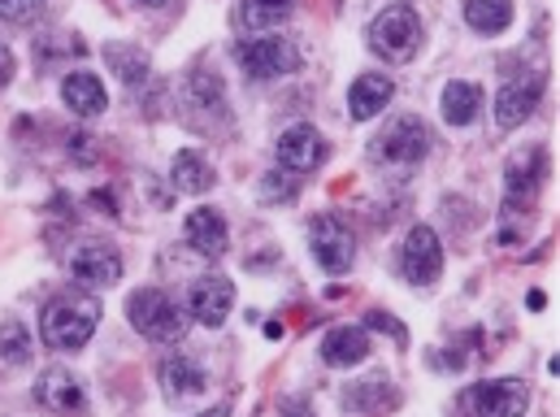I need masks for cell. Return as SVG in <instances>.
Returning <instances> with one entry per match:
<instances>
[{"label": "cell", "mask_w": 560, "mask_h": 417, "mask_svg": "<svg viewBox=\"0 0 560 417\" xmlns=\"http://www.w3.org/2000/svg\"><path fill=\"white\" fill-rule=\"evenodd\" d=\"M291 9H295V0H244L240 4V22H244V31L261 35V31L282 26L291 18Z\"/></svg>", "instance_id": "obj_23"}, {"label": "cell", "mask_w": 560, "mask_h": 417, "mask_svg": "<svg viewBox=\"0 0 560 417\" xmlns=\"http://www.w3.org/2000/svg\"><path fill=\"white\" fill-rule=\"evenodd\" d=\"M261 196H266V200H275V196H279V200H291V196H295V178H282L279 170H275V174H266Z\"/></svg>", "instance_id": "obj_29"}, {"label": "cell", "mask_w": 560, "mask_h": 417, "mask_svg": "<svg viewBox=\"0 0 560 417\" xmlns=\"http://www.w3.org/2000/svg\"><path fill=\"white\" fill-rule=\"evenodd\" d=\"M183 235H187V244H191L200 257H222L226 244H231V235H226V218H222L218 209H191Z\"/></svg>", "instance_id": "obj_20"}, {"label": "cell", "mask_w": 560, "mask_h": 417, "mask_svg": "<svg viewBox=\"0 0 560 417\" xmlns=\"http://www.w3.org/2000/svg\"><path fill=\"white\" fill-rule=\"evenodd\" d=\"M308 248H313V262H317L326 275H348L352 262H357V240H352V231H348L335 213L313 218V227H308Z\"/></svg>", "instance_id": "obj_7"}, {"label": "cell", "mask_w": 560, "mask_h": 417, "mask_svg": "<svg viewBox=\"0 0 560 417\" xmlns=\"http://www.w3.org/2000/svg\"><path fill=\"white\" fill-rule=\"evenodd\" d=\"M61 101L74 118H101L109 109V96H105V83L92 74V70H74L61 79Z\"/></svg>", "instance_id": "obj_17"}, {"label": "cell", "mask_w": 560, "mask_h": 417, "mask_svg": "<svg viewBox=\"0 0 560 417\" xmlns=\"http://www.w3.org/2000/svg\"><path fill=\"white\" fill-rule=\"evenodd\" d=\"M31 352H35L31 331H26L18 317H4V322H0V366H4V370H18V366L31 361Z\"/></svg>", "instance_id": "obj_25"}, {"label": "cell", "mask_w": 560, "mask_h": 417, "mask_svg": "<svg viewBox=\"0 0 560 417\" xmlns=\"http://www.w3.org/2000/svg\"><path fill=\"white\" fill-rule=\"evenodd\" d=\"M544 88H548V74H544V70H530V74H522V79H509V83L495 92V123H500V131L522 127V123L535 114V105L544 101Z\"/></svg>", "instance_id": "obj_9"}, {"label": "cell", "mask_w": 560, "mask_h": 417, "mask_svg": "<svg viewBox=\"0 0 560 417\" xmlns=\"http://www.w3.org/2000/svg\"><path fill=\"white\" fill-rule=\"evenodd\" d=\"M370 357V331L365 326H335L322 339V361L330 370H352Z\"/></svg>", "instance_id": "obj_18"}, {"label": "cell", "mask_w": 560, "mask_h": 417, "mask_svg": "<svg viewBox=\"0 0 560 417\" xmlns=\"http://www.w3.org/2000/svg\"><path fill=\"white\" fill-rule=\"evenodd\" d=\"M35 405L48 414H79L83 409V383L70 370H44V379L35 383Z\"/></svg>", "instance_id": "obj_16"}, {"label": "cell", "mask_w": 560, "mask_h": 417, "mask_svg": "<svg viewBox=\"0 0 560 417\" xmlns=\"http://www.w3.org/2000/svg\"><path fill=\"white\" fill-rule=\"evenodd\" d=\"M231 57L248 70V79H282L300 70V48L287 35H253L231 48Z\"/></svg>", "instance_id": "obj_6"}, {"label": "cell", "mask_w": 560, "mask_h": 417, "mask_svg": "<svg viewBox=\"0 0 560 417\" xmlns=\"http://www.w3.org/2000/svg\"><path fill=\"white\" fill-rule=\"evenodd\" d=\"M392 96H396V83H392L387 74H361V79L352 83V92H348V114H352V123L378 118V114L392 105Z\"/></svg>", "instance_id": "obj_19"}, {"label": "cell", "mask_w": 560, "mask_h": 417, "mask_svg": "<svg viewBox=\"0 0 560 417\" xmlns=\"http://www.w3.org/2000/svg\"><path fill=\"white\" fill-rule=\"evenodd\" d=\"M70 275L88 287H114L122 278V257L109 244H79L70 253Z\"/></svg>", "instance_id": "obj_14"}, {"label": "cell", "mask_w": 560, "mask_h": 417, "mask_svg": "<svg viewBox=\"0 0 560 417\" xmlns=\"http://www.w3.org/2000/svg\"><path fill=\"white\" fill-rule=\"evenodd\" d=\"M9 79H13V53L0 44V88H9Z\"/></svg>", "instance_id": "obj_31"}, {"label": "cell", "mask_w": 560, "mask_h": 417, "mask_svg": "<svg viewBox=\"0 0 560 417\" xmlns=\"http://www.w3.org/2000/svg\"><path fill=\"white\" fill-rule=\"evenodd\" d=\"M465 22L482 35H500L513 22V0H465Z\"/></svg>", "instance_id": "obj_24"}, {"label": "cell", "mask_w": 560, "mask_h": 417, "mask_svg": "<svg viewBox=\"0 0 560 417\" xmlns=\"http://www.w3.org/2000/svg\"><path fill=\"white\" fill-rule=\"evenodd\" d=\"M205 387H209V374H205V366H200L196 357L170 352V357L161 361V392H165V401L183 405V401L205 396Z\"/></svg>", "instance_id": "obj_12"}, {"label": "cell", "mask_w": 560, "mask_h": 417, "mask_svg": "<svg viewBox=\"0 0 560 417\" xmlns=\"http://www.w3.org/2000/svg\"><path fill=\"white\" fill-rule=\"evenodd\" d=\"M365 39H370V53H374V57H383V61H392V66L413 61V57H418V48H421L418 9H413V4H387V9L370 22Z\"/></svg>", "instance_id": "obj_2"}, {"label": "cell", "mask_w": 560, "mask_h": 417, "mask_svg": "<svg viewBox=\"0 0 560 417\" xmlns=\"http://www.w3.org/2000/svg\"><path fill=\"white\" fill-rule=\"evenodd\" d=\"M548 148L544 143H530V148H522V152H513L509 157V165H504V213H530L535 209V200H539V192L548 187Z\"/></svg>", "instance_id": "obj_4"}, {"label": "cell", "mask_w": 560, "mask_h": 417, "mask_svg": "<svg viewBox=\"0 0 560 417\" xmlns=\"http://www.w3.org/2000/svg\"><path fill=\"white\" fill-rule=\"evenodd\" d=\"M482 109V88L478 83H447L443 88V123L447 127H469Z\"/></svg>", "instance_id": "obj_22"}, {"label": "cell", "mask_w": 560, "mask_h": 417, "mask_svg": "<svg viewBox=\"0 0 560 417\" xmlns=\"http://www.w3.org/2000/svg\"><path fill=\"white\" fill-rule=\"evenodd\" d=\"M396 405H400V392H396V383L387 374H370V379L343 387V409H352L361 417H383L392 414Z\"/></svg>", "instance_id": "obj_15"}, {"label": "cell", "mask_w": 560, "mask_h": 417, "mask_svg": "<svg viewBox=\"0 0 560 417\" xmlns=\"http://www.w3.org/2000/svg\"><path fill=\"white\" fill-rule=\"evenodd\" d=\"M200 417H231V405H226V401H222V405H213V409H209V414H200Z\"/></svg>", "instance_id": "obj_33"}, {"label": "cell", "mask_w": 560, "mask_h": 417, "mask_svg": "<svg viewBox=\"0 0 560 417\" xmlns=\"http://www.w3.org/2000/svg\"><path fill=\"white\" fill-rule=\"evenodd\" d=\"M39 9H44V0H0V18H9V22H26Z\"/></svg>", "instance_id": "obj_28"}, {"label": "cell", "mask_w": 560, "mask_h": 417, "mask_svg": "<svg viewBox=\"0 0 560 417\" xmlns=\"http://www.w3.org/2000/svg\"><path fill=\"white\" fill-rule=\"evenodd\" d=\"M526 304H530V309H544V304H548V296H544V291H530V296H526Z\"/></svg>", "instance_id": "obj_32"}, {"label": "cell", "mask_w": 560, "mask_h": 417, "mask_svg": "<svg viewBox=\"0 0 560 417\" xmlns=\"http://www.w3.org/2000/svg\"><path fill=\"white\" fill-rule=\"evenodd\" d=\"M425 152H430V127L418 114L392 118L378 136L370 139V161H383L392 170H413Z\"/></svg>", "instance_id": "obj_5"}, {"label": "cell", "mask_w": 560, "mask_h": 417, "mask_svg": "<svg viewBox=\"0 0 560 417\" xmlns=\"http://www.w3.org/2000/svg\"><path fill=\"white\" fill-rule=\"evenodd\" d=\"M231 309H235V282L226 275H205L191 287V317H196L200 326L218 331Z\"/></svg>", "instance_id": "obj_13"}, {"label": "cell", "mask_w": 560, "mask_h": 417, "mask_svg": "<svg viewBox=\"0 0 560 417\" xmlns=\"http://www.w3.org/2000/svg\"><path fill=\"white\" fill-rule=\"evenodd\" d=\"M279 165L291 174V178H300V174H313L322 161H326V139L317 127H308V123H300V127H287L279 136Z\"/></svg>", "instance_id": "obj_11"}, {"label": "cell", "mask_w": 560, "mask_h": 417, "mask_svg": "<svg viewBox=\"0 0 560 417\" xmlns=\"http://www.w3.org/2000/svg\"><path fill=\"white\" fill-rule=\"evenodd\" d=\"M170 183H174V192H183V196H205V192L213 187V165H209L200 152L183 148V152H174Z\"/></svg>", "instance_id": "obj_21"}, {"label": "cell", "mask_w": 560, "mask_h": 417, "mask_svg": "<svg viewBox=\"0 0 560 417\" xmlns=\"http://www.w3.org/2000/svg\"><path fill=\"white\" fill-rule=\"evenodd\" d=\"M101 326V304L88 291H61L39 313V335L52 352H79Z\"/></svg>", "instance_id": "obj_1"}, {"label": "cell", "mask_w": 560, "mask_h": 417, "mask_svg": "<svg viewBox=\"0 0 560 417\" xmlns=\"http://www.w3.org/2000/svg\"><path fill=\"white\" fill-rule=\"evenodd\" d=\"M136 4H161V0H136Z\"/></svg>", "instance_id": "obj_35"}, {"label": "cell", "mask_w": 560, "mask_h": 417, "mask_svg": "<svg viewBox=\"0 0 560 417\" xmlns=\"http://www.w3.org/2000/svg\"><path fill=\"white\" fill-rule=\"evenodd\" d=\"M279 417H313V409H308L304 396H287V401L279 405Z\"/></svg>", "instance_id": "obj_30"}, {"label": "cell", "mask_w": 560, "mask_h": 417, "mask_svg": "<svg viewBox=\"0 0 560 417\" xmlns=\"http://www.w3.org/2000/svg\"><path fill=\"white\" fill-rule=\"evenodd\" d=\"M266 339H282V322H266Z\"/></svg>", "instance_id": "obj_34"}, {"label": "cell", "mask_w": 560, "mask_h": 417, "mask_svg": "<svg viewBox=\"0 0 560 417\" xmlns=\"http://www.w3.org/2000/svg\"><path fill=\"white\" fill-rule=\"evenodd\" d=\"M127 317H131V326L140 331L143 339H152V344H178L187 335V326H191V317L183 313V304L174 296L156 291V287L131 291Z\"/></svg>", "instance_id": "obj_3"}, {"label": "cell", "mask_w": 560, "mask_h": 417, "mask_svg": "<svg viewBox=\"0 0 560 417\" xmlns=\"http://www.w3.org/2000/svg\"><path fill=\"white\" fill-rule=\"evenodd\" d=\"M105 61L114 66V74L122 79V83H143L148 79V53H143L140 44H105Z\"/></svg>", "instance_id": "obj_26"}, {"label": "cell", "mask_w": 560, "mask_h": 417, "mask_svg": "<svg viewBox=\"0 0 560 417\" xmlns=\"http://www.w3.org/2000/svg\"><path fill=\"white\" fill-rule=\"evenodd\" d=\"M365 326H370V331H383V335H392L400 348L409 344V331H405V326H400L392 313H383V309H370V313H365Z\"/></svg>", "instance_id": "obj_27"}, {"label": "cell", "mask_w": 560, "mask_h": 417, "mask_svg": "<svg viewBox=\"0 0 560 417\" xmlns=\"http://www.w3.org/2000/svg\"><path fill=\"white\" fill-rule=\"evenodd\" d=\"M465 409L474 417H526V409H530V387L522 379L474 383L465 392Z\"/></svg>", "instance_id": "obj_8"}, {"label": "cell", "mask_w": 560, "mask_h": 417, "mask_svg": "<svg viewBox=\"0 0 560 417\" xmlns=\"http://www.w3.org/2000/svg\"><path fill=\"white\" fill-rule=\"evenodd\" d=\"M400 270L413 287H434L443 275V244L430 227H413L405 235V248H400Z\"/></svg>", "instance_id": "obj_10"}]
</instances>
